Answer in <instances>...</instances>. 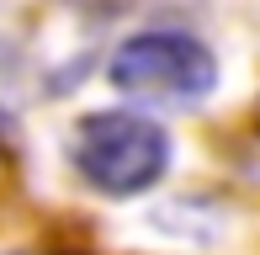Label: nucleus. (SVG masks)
<instances>
[{"instance_id": "f03ea898", "label": "nucleus", "mask_w": 260, "mask_h": 255, "mask_svg": "<svg viewBox=\"0 0 260 255\" xmlns=\"http://www.w3.org/2000/svg\"><path fill=\"white\" fill-rule=\"evenodd\" d=\"M117 90L138 101H165V107H191L218 85V59L191 32H133L106 64Z\"/></svg>"}, {"instance_id": "f257e3e1", "label": "nucleus", "mask_w": 260, "mask_h": 255, "mask_svg": "<svg viewBox=\"0 0 260 255\" xmlns=\"http://www.w3.org/2000/svg\"><path fill=\"white\" fill-rule=\"evenodd\" d=\"M170 165V138L138 112H90L75 128V170L106 197H133L154 186Z\"/></svg>"}, {"instance_id": "7ed1b4c3", "label": "nucleus", "mask_w": 260, "mask_h": 255, "mask_svg": "<svg viewBox=\"0 0 260 255\" xmlns=\"http://www.w3.org/2000/svg\"><path fill=\"white\" fill-rule=\"evenodd\" d=\"M6 128H11V122H6V112H0V138H6Z\"/></svg>"}]
</instances>
